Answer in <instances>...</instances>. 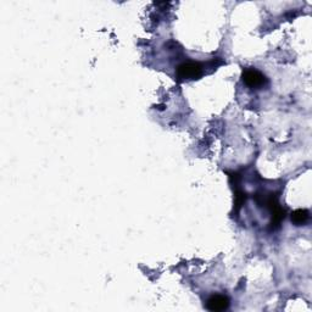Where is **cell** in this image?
<instances>
[{
    "instance_id": "cell-4",
    "label": "cell",
    "mask_w": 312,
    "mask_h": 312,
    "mask_svg": "<svg viewBox=\"0 0 312 312\" xmlns=\"http://www.w3.org/2000/svg\"><path fill=\"white\" fill-rule=\"evenodd\" d=\"M307 220H308V211L307 210H302V209H299V210H295L292 214V221L296 224V226H302V224L307 222Z\"/></svg>"
},
{
    "instance_id": "cell-5",
    "label": "cell",
    "mask_w": 312,
    "mask_h": 312,
    "mask_svg": "<svg viewBox=\"0 0 312 312\" xmlns=\"http://www.w3.org/2000/svg\"><path fill=\"white\" fill-rule=\"evenodd\" d=\"M244 201H245V194H244V193H242V192L237 193V195H236V211L237 212L240 210V207L243 206Z\"/></svg>"
},
{
    "instance_id": "cell-3",
    "label": "cell",
    "mask_w": 312,
    "mask_h": 312,
    "mask_svg": "<svg viewBox=\"0 0 312 312\" xmlns=\"http://www.w3.org/2000/svg\"><path fill=\"white\" fill-rule=\"evenodd\" d=\"M229 306V299L224 295H212L207 300L206 307L209 311L212 312H221L227 310Z\"/></svg>"
},
{
    "instance_id": "cell-1",
    "label": "cell",
    "mask_w": 312,
    "mask_h": 312,
    "mask_svg": "<svg viewBox=\"0 0 312 312\" xmlns=\"http://www.w3.org/2000/svg\"><path fill=\"white\" fill-rule=\"evenodd\" d=\"M201 65L198 62H184L177 67V76L182 80H196L201 76Z\"/></svg>"
},
{
    "instance_id": "cell-2",
    "label": "cell",
    "mask_w": 312,
    "mask_h": 312,
    "mask_svg": "<svg viewBox=\"0 0 312 312\" xmlns=\"http://www.w3.org/2000/svg\"><path fill=\"white\" fill-rule=\"evenodd\" d=\"M243 81L250 88H261L266 84V77L255 68H246L243 72Z\"/></svg>"
}]
</instances>
